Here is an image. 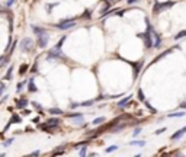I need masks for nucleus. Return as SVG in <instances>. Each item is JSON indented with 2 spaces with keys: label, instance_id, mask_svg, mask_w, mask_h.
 Wrapping results in <instances>:
<instances>
[{
  "label": "nucleus",
  "instance_id": "nucleus-14",
  "mask_svg": "<svg viewBox=\"0 0 186 157\" xmlns=\"http://www.w3.org/2000/svg\"><path fill=\"white\" fill-rule=\"evenodd\" d=\"M183 36H186V31H182L180 34H177L174 36V39H180V38H183Z\"/></svg>",
  "mask_w": 186,
  "mask_h": 157
},
{
  "label": "nucleus",
  "instance_id": "nucleus-4",
  "mask_svg": "<svg viewBox=\"0 0 186 157\" xmlns=\"http://www.w3.org/2000/svg\"><path fill=\"white\" fill-rule=\"evenodd\" d=\"M74 25H76V20L66 19V20H63V22L58 23V28H60V29H68V28H71V26H74Z\"/></svg>",
  "mask_w": 186,
  "mask_h": 157
},
{
  "label": "nucleus",
  "instance_id": "nucleus-28",
  "mask_svg": "<svg viewBox=\"0 0 186 157\" xmlns=\"http://www.w3.org/2000/svg\"><path fill=\"white\" fill-rule=\"evenodd\" d=\"M51 7H52L51 4H47V12H48V13H51Z\"/></svg>",
  "mask_w": 186,
  "mask_h": 157
},
{
  "label": "nucleus",
  "instance_id": "nucleus-15",
  "mask_svg": "<svg viewBox=\"0 0 186 157\" xmlns=\"http://www.w3.org/2000/svg\"><path fill=\"white\" fill-rule=\"evenodd\" d=\"M117 148H118L117 145H111V147H108V148H106V153H112V151H115Z\"/></svg>",
  "mask_w": 186,
  "mask_h": 157
},
{
  "label": "nucleus",
  "instance_id": "nucleus-24",
  "mask_svg": "<svg viewBox=\"0 0 186 157\" xmlns=\"http://www.w3.org/2000/svg\"><path fill=\"white\" fill-rule=\"evenodd\" d=\"M32 105H34L35 108H36V109H39V111H41V109H42V108H41V106H39V105L36 103V102H32Z\"/></svg>",
  "mask_w": 186,
  "mask_h": 157
},
{
  "label": "nucleus",
  "instance_id": "nucleus-9",
  "mask_svg": "<svg viewBox=\"0 0 186 157\" xmlns=\"http://www.w3.org/2000/svg\"><path fill=\"white\" fill-rule=\"evenodd\" d=\"M48 112H50V114H52V115H60V114H63V112H61L60 109H57V108H54V109L51 108V109L48 111Z\"/></svg>",
  "mask_w": 186,
  "mask_h": 157
},
{
  "label": "nucleus",
  "instance_id": "nucleus-1",
  "mask_svg": "<svg viewBox=\"0 0 186 157\" xmlns=\"http://www.w3.org/2000/svg\"><path fill=\"white\" fill-rule=\"evenodd\" d=\"M20 50L22 51H25V52H28V51H31L32 50V47H34V41L31 39V38H25V39H22V42H20Z\"/></svg>",
  "mask_w": 186,
  "mask_h": 157
},
{
  "label": "nucleus",
  "instance_id": "nucleus-13",
  "mask_svg": "<svg viewBox=\"0 0 186 157\" xmlns=\"http://www.w3.org/2000/svg\"><path fill=\"white\" fill-rule=\"evenodd\" d=\"M32 29L35 31V34L36 35H39L41 32H44V29H41V28H38V26H35V25H32Z\"/></svg>",
  "mask_w": 186,
  "mask_h": 157
},
{
  "label": "nucleus",
  "instance_id": "nucleus-12",
  "mask_svg": "<svg viewBox=\"0 0 186 157\" xmlns=\"http://www.w3.org/2000/svg\"><path fill=\"white\" fill-rule=\"evenodd\" d=\"M16 106H17V108H19V109H22V108H25V106H26V101H19V102H17V103H16Z\"/></svg>",
  "mask_w": 186,
  "mask_h": 157
},
{
  "label": "nucleus",
  "instance_id": "nucleus-33",
  "mask_svg": "<svg viewBox=\"0 0 186 157\" xmlns=\"http://www.w3.org/2000/svg\"><path fill=\"white\" fill-rule=\"evenodd\" d=\"M180 106H182V108H186V102H183V103L180 105Z\"/></svg>",
  "mask_w": 186,
  "mask_h": 157
},
{
  "label": "nucleus",
  "instance_id": "nucleus-20",
  "mask_svg": "<svg viewBox=\"0 0 186 157\" xmlns=\"http://www.w3.org/2000/svg\"><path fill=\"white\" fill-rule=\"evenodd\" d=\"M3 90H4V83H3V82H0V96H1Z\"/></svg>",
  "mask_w": 186,
  "mask_h": 157
},
{
  "label": "nucleus",
  "instance_id": "nucleus-26",
  "mask_svg": "<svg viewBox=\"0 0 186 157\" xmlns=\"http://www.w3.org/2000/svg\"><path fill=\"white\" fill-rule=\"evenodd\" d=\"M38 154H39V150H36V151H32V153H31V156H38Z\"/></svg>",
  "mask_w": 186,
  "mask_h": 157
},
{
  "label": "nucleus",
  "instance_id": "nucleus-22",
  "mask_svg": "<svg viewBox=\"0 0 186 157\" xmlns=\"http://www.w3.org/2000/svg\"><path fill=\"white\" fill-rule=\"evenodd\" d=\"M92 103H93L92 101H87V102H83V103H82V106H90Z\"/></svg>",
  "mask_w": 186,
  "mask_h": 157
},
{
  "label": "nucleus",
  "instance_id": "nucleus-27",
  "mask_svg": "<svg viewBox=\"0 0 186 157\" xmlns=\"http://www.w3.org/2000/svg\"><path fill=\"white\" fill-rule=\"evenodd\" d=\"M140 131H141V130H140V128H137L135 131H134V137H135V135H138V134H140Z\"/></svg>",
  "mask_w": 186,
  "mask_h": 157
},
{
  "label": "nucleus",
  "instance_id": "nucleus-6",
  "mask_svg": "<svg viewBox=\"0 0 186 157\" xmlns=\"http://www.w3.org/2000/svg\"><path fill=\"white\" fill-rule=\"evenodd\" d=\"M50 55H52V57H61L63 54H61V51H60L58 47H54V48L50 51Z\"/></svg>",
  "mask_w": 186,
  "mask_h": 157
},
{
  "label": "nucleus",
  "instance_id": "nucleus-23",
  "mask_svg": "<svg viewBox=\"0 0 186 157\" xmlns=\"http://www.w3.org/2000/svg\"><path fill=\"white\" fill-rule=\"evenodd\" d=\"M138 98H140L141 101H144V95H143V92H141V90L138 92Z\"/></svg>",
  "mask_w": 186,
  "mask_h": 157
},
{
  "label": "nucleus",
  "instance_id": "nucleus-10",
  "mask_svg": "<svg viewBox=\"0 0 186 157\" xmlns=\"http://www.w3.org/2000/svg\"><path fill=\"white\" fill-rule=\"evenodd\" d=\"M58 122H60L58 119H55V118H54V119H50V121L47 122V125H50V127H55Z\"/></svg>",
  "mask_w": 186,
  "mask_h": 157
},
{
  "label": "nucleus",
  "instance_id": "nucleus-18",
  "mask_svg": "<svg viewBox=\"0 0 186 157\" xmlns=\"http://www.w3.org/2000/svg\"><path fill=\"white\" fill-rule=\"evenodd\" d=\"M131 144H137V145H144V141H131Z\"/></svg>",
  "mask_w": 186,
  "mask_h": 157
},
{
  "label": "nucleus",
  "instance_id": "nucleus-32",
  "mask_svg": "<svg viewBox=\"0 0 186 157\" xmlns=\"http://www.w3.org/2000/svg\"><path fill=\"white\" fill-rule=\"evenodd\" d=\"M13 1H15V0H9V1H7V4H12Z\"/></svg>",
  "mask_w": 186,
  "mask_h": 157
},
{
  "label": "nucleus",
  "instance_id": "nucleus-31",
  "mask_svg": "<svg viewBox=\"0 0 186 157\" xmlns=\"http://www.w3.org/2000/svg\"><path fill=\"white\" fill-rule=\"evenodd\" d=\"M135 1H138V0H128V3L131 4V3H135Z\"/></svg>",
  "mask_w": 186,
  "mask_h": 157
},
{
  "label": "nucleus",
  "instance_id": "nucleus-3",
  "mask_svg": "<svg viewBox=\"0 0 186 157\" xmlns=\"http://www.w3.org/2000/svg\"><path fill=\"white\" fill-rule=\"evenodd\" d=\"M38 36H39V38H38V45H39L41 48H45L47 44H48V34L44 31V32H41Z\"/></svg>",
  "mask_w": 186,
  "mask_h": 157
},
{
  "label": "nucleus",
  "instance_id": "nucleus-11",
  "mask_svg": "<svg viewBox=\"0 0 186 157\" xmlns=\"http://www.w3.org/2000/svg\"><path fill=\"white\" fill-rule=\"evenodd\" d=\"M128 101H130V96H128V98H125L124 101H121V102H118V106H119V108H122V106H125V105H127V102H128Z\"/></svg>",
  "mask_w": 186,
  "mask_h": 157
},
{
  "label": "nucleus",
  "instance_id": "nucleus-2",
  "mask_svg": "<svg viewBox=\"0 0 186 157\" xmlns=\"http://www.w3.org/2000/svg\"><path fill=\"white\" fill-rule=\"evenodd\" d=\"M173 6V1H166V3H156L154 4V13H158V12H161V10H164V9H169Z\"/></svg>",
  "mask_w": 186,
  "mask_h": 157
},
{
  "label": "nucleus",
  "instance_id": "nucleus-19",
  "mask_svg": "<svg viewBox=\"0 0 186 157\" xmlns=\"http://www.w3.org/2000/svg\"><path fill=\"white\" fill-rule=\"evenodd\" d=\"M12 67H10V69H9V71H7V76H6V79H7V80H10V76H12Z\"/></svg>",
  "mask_w": 186,
  "mask_h": 157
},
{
  "label": "nucleus",
  "instance_id": "nucleus-8",
  "mask_svg": "<svg viewBox=\"0 0 186 157\" xmlns=\"http://www.w3.org/2000/svg\"><path fill=\"white\" fill-rule=\"evenodd\" d=\"M185 115H186V112H176V114H170L169 116L170 118H177V116L182 118V116H185Z\"/></svg>",
  "mask_w": 186,
  "mask_h": 157
},
{
  "label": "nucleus",
  "instance_id": "nucleus-16",
  "mask_svg": "<svg viewBox=\"0 0 186 157\" xmlns=\"http://www.w3.org/2000/svg\"><path fill=\"white\" fill-rule=\"evenodd\" d=\"M103 121H105V118H103V116H101V118H96V119L93 121V124H95V125H98V124H102Z\"/></svg>",
  "mask_w": 186,
  "mask_h": 157
},
{
  "label": "nucleus",
  "instance_id": "nucleus-30",
  "mask_svg": "<svg viewBox=\"0 0 186 157\" xmlns=\"http://www.w3.org/2000/svg\"><path fill=\"white\" fill-rule=\"evenodd\" d=\"M163 131H164V128H161V130H158V131H156V134H161Z\"/></svg>",
  "mask_w": 186,
  "mask_h": 157
},
{
  "label": "nucleus",
  "instance_id": "nucleus-17",
  "mask_svg": "<svg viewBox=\"0 0 186 157\" xmlns=\"http://www.w3.org/2000/svg\"><path fill=\"white\" fill-rule=\"evenodd\" d=\"M86 150H87V147H82L80 148V156H86Z\"/></svg>",
  "mask_w": 186,
  "mask_h": 157
},
{
  "label": "nucleus",
  "instance_id": "nucleus-29",
  "mask_svg": "<svg viewBox=\"0 0 186 157\" xmlns=\"http://www.w3.org/2000/svg\"><path fill=\"white\" fill-rule=\"evenodd\" d=\"M22 86H23V83H19V85H17V92H19V90H20V89H22Z\"/></svg>",
  "mask_w": 186,
  "mask_h": 157
},
{
  "label": "nucleus",
  "instance_id": "nucleus-21",
  "mask_svg": "<svg viewBox=\"0 0 186 157\" xmlns=\"http://www.w3.org/2000/svg\"><path fill=\"white\" fill-rule=\"evenodd\" d=\"M26 69H28V66H26V64H23V66H22V69H20V74H23V73L26 71Z\"/></svg>",
  "mask_w": 186,
  "mask_h": 157
},
{
  "label": "nucleus",
  "instance_id": "nucleus-5",
  "mask_svg": "<svg viewBox=\"0 0 186 157\" xmlns=\"http://www.w3.org/2000/svg\"><path fill=\"white\" fill-rule=\"evenodd\" d=\"M186 134V127L185 128H182V130H179V131H176L173 135H172V140H179L180 137H183Z\"/></svg>",
  "mask_w": 186,
  "mask_h": 157
},
{
  "label": "nucleus",
  "instance_id": "nucleus-25",
  "mask_svg": "<svg viewBox=\"0 0 186 157\" xmlns=\"http://www.w3.org/2000/svg\"><path fill=\"white\" fill-rule=\"evenodd\" d=\"M12 141H13V140H9V141H4V143H3V145H4V147H6V145H9V144H10V143H12Z\"/></svg>",
  "mask_w": 186,
  "mask_h": 157
},
{
  "label": "nucleus",
  "instance_id": "nucleus-7",
  "mask_svg": "<svg viewBox=\"0 0 186 157\" xmlns=\"http://www.w3.org/2000/svg\"><path fill=\"white\" fill-rule=\"evenodd\" d=\"M28 89H29V92H36V86L34 85V79H31V80H29Z\"/></svg>",
  "mask_w": 186,
  "mask_h": 157
}]
</instances>
